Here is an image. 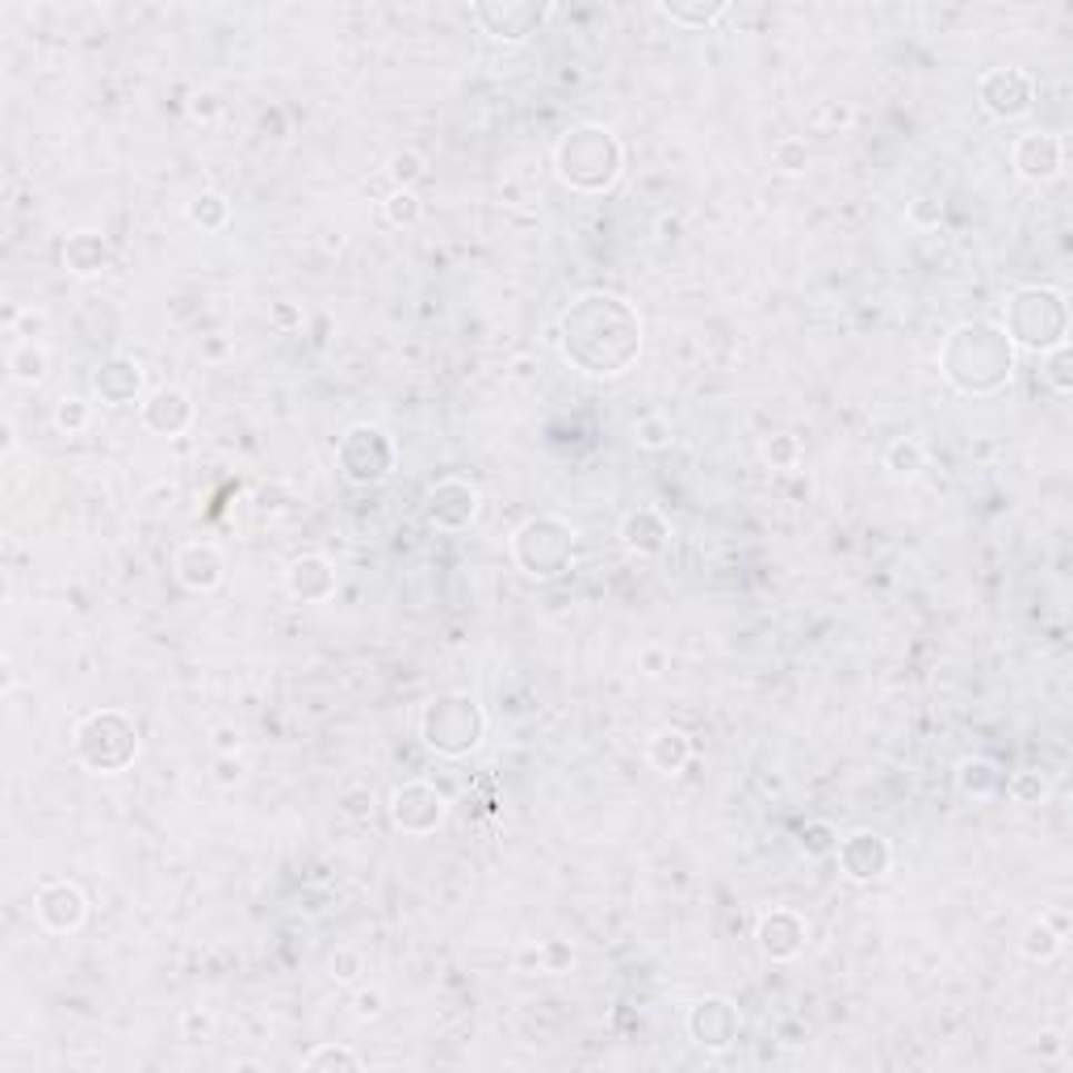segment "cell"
<instances>
[{
	"label": "cell",
	"mask_w": 1073,
	"mask_h": 1073,
	"mask_svg": "<svg viewBox=\"0 0 1073 1073\" xmlns=\"http://www.w3.org/2000/svg\"><path fill=\"white\" fill-rule=\"evenodd\" d=\"M906 222L918 227V231H935V227L944 222V201L935 198V193H918V198L906 206Z\"/></svg>",
	"instance_id": "7dc6e473"
},
{
	"label": "cell",
	"mask_w": 1073,
	"mask_h": 1073,
	"mask_svg": "<svg viewBox=\"0 0 1073 1073\" xmlns=\"http://www.w3.org/2000/svg\"><path fill=\"white\" fill-rule=\"evenodd\" d=\"M881 466H885L897 483H910V478H918V474L927 470V449H923L918 437H893L890 445H885V454H881Z\"/></svg>",
	"instance_id": "f546056e"
},
{
	"label": "cell",
	"mask_w": 1073,
	"mask_h": 1073,
	"mask_svg": "<svg viewBox=\"0 0 1073 1073\" xmlns=\"http://www.w3.org/2000/svg\"><path fill=\"white\" fill-rule=\"evenodd\" d=\"M1019 348L994 319H964L940 345V374L961 399H994L1015 378Z\"/></svg>",
	"instance_id": "7a4b0ae2"
},
{
	"label": "cell",
	"mask_w": 1073,
	"mask_h": 1073,
	"mask_svg": "<svg viewBox=\"0 0 1073 1073\" xmlns=\"http://www.w3.org/2000/svg\"><path fill=\"white\" fill-rule=\"evenodd\" d=\"M386 177H390V189H416L428 177V156L416 151V147H399L386 160Z\"/></svg>",
	"instance_id": "1f68e13d"
},
{
	"label": "cell",
	"mask_w": 1073,
	"mask_h": 1073,
	"mask_svg": "<svg viewBox=\"0 0 1073 1073\" xmlns=\"http://www.w3.org/2000/svg\"><path fill=\"white\" fill-rule=\"evenodd\" d=\"M755 944L764 952V961L772 964H788L797 961L805 944H809V923L805 914L793 906H772L767 914H759L755 923Z\"/></svg>",
	"instance_id": "e0dca14e"
},
{
	"label": "cell",
	"mask_w": 1073,
	"mask_h": 1073,
	"mask_svg": "<svg viewBox=\"0 0 1073 1073\" xmlns=\"http://www.w3.org/2000/svg\"><path fill=\"white\" fill-rule=\"evenodd\" d=\"M655 13L679 30H713L729 13L726 0H658Z\"/></svg>",
	"instance_id": "484cf974"
},
{
	"label": "cell",
	"mask_w": 1073,
	"mask_h": 1073,
	"mask_svg": "<svg viewBox=\"0 0 1073 1073\" xmlns=\"http://www.w3.org/2000/svg\"><path fill=\"white\" fill-rule=\"evenodd\" d=\"M336 809H340L348 822H369L374 814H378V793H374L365 781L345 784L340 797H336Z\"/></svg>",
	"instance_id": "60d3db41"
},
{
	"label": "cell",
	"mask_w": 1073,
	"mask_h": 1073,
	"mask_svg": "<svg viewBox=\"0 0 1073 1073\" xmlns=\"http://www.w3.org/2000/svg\"><path fill=\"white\" fill-rule=\"evenodd\" d=\"M554 172L570 193L600 198L625 177V143L604 122H575L554 143Z\"/></svg>",
	"instance_id": "3957f363"
},
{
	"label": "cell",
	"mask_w": 1073,
	"mask_h": 1073,
	"mask_svg": "<svg viewBox=\"0 0 1073 1073\" xmlns=\"http://www.w3.org/2000/svg\"><path fill=\"white\" fill-rule=\"evenodd\" d=\"M637 672L646 675V679H663V675L672 672V650H667L663 642L642 646V650H637Z\"/></svg>",
	"instance_id": "681fc988"
},
{
	"label": "cell",
	"mask_w": 1073,
	"mask_h": 1073,
	"mask_svg": "<svg viewBox=\"0 0 1073 1073\" xmlns=\"http://www.w3.org/2000/svg\"><path fill=\"white\" fill-rule=\"evenodd\" d=\"M684 1027H688V1040L696 1049L726 1053V1049H734V1040L743 1036V1011L726 994H705V999H696L688 1006Z\"/></svg>",
	"instance_id": "4fadbf2b"
},
{
	"label": "cell",
	"mask_w": 1073,
	"mask_h": 1073,
	"mask_svg": "<svg viewBox=\"0 0 1073 1073\" xmlns=\"http://www.w3.org/2000/svg\"><path fill=\"white\" fill-rule=\"evenodd\" d=\"M177 1032H181L185 1044H206V1040L215 1036V1015H210L206 1006H185L181 1015H177Z\"/></svg>",
	"instance_id": "7bdbcfd3"
},
{
	"label": "cell",
	"mask_w": 1073,
	"mask_h": 1073,
	"mask_svg": "<svg viewBox=\"0 0 1073 1073\" xmlns=\"http://www.w3.org/2000/svg\"><path fill=\"white\" fill-rule=\"evenodd\" d=\"M1002 788H1006V797L1015 801V805H1023V809H1032V805H1044V801L1053 797V781H1049L1044 772H1036V767H1027V772H1015V776L1002 784Z\"/></svg>",
	"instance_id": "8d00e7d4"
},
{
	"label": "cell",
	"mask_w": 1073,
	"mask_h": 1073,
	"mask_svg": "<svg viewBox=\"0 0 1073 1073\" xmlns=\"http://www.w3.org/2000/svg\"><path fill=\"white\" fill-rule=\"evenodd\" d=\"M63 269L72 277H80V281H92V277H101L106 269H110V239L101 236V231H72V236L63 239Z\"/></svg>",
	"instance_id": "603a6c76"
},
{
	"label": "cell",
	"mask_w": 1073,
	"mask_h": 1073,
	"mask_svg": "<svg viewBox=\"0 0 1073 1073\" xmlns=\"http://www.w3.org/2000/svg\"><path fill=\"white\" fill-rule=\"evenodd\" d=\"M399 466V445L382 424H348L336 440V474L348 487H382Z\"/></svg>",
	"instance_id": "ba28073f"
},
{
	"label": "cell",
	"mask_w": 1073,
	"mask_h": 1073,
	"mask_svg": "<svg viewBox=\"0 0 1073 1073\" xmlns=\"http://www.w3.org/2000/svg\"><path fill=\"white\" fill-rule=\"evenodd\" d=\"M999 328L1015 348L1044 357L1049 348L1070 345V298L1061 286H1019L1002 302Z\"/></svg>",
	"instance_id": "8992f818"
},
{
	"label": "cell",
	"mask_w": 1073,
	"mask_h": 1073,
	"mask_svg": "<svg viewBox=\"0 0 1073 1073\" xmlns=\"http://www.w3.org/2000/svg\"><path fill=\"white\" fill-rule=\"evenodd\" d=\"M855 122V106L852 101H814L809 106V113H805V127L814 130V135H822V139H831V135H843V130Z\"/></svg>",
	"instance_id": "4dcf8cb0"
},
{
	"label": "cell",
	"mask_w": 1073,
	"mask_h": 1073,
	"mask_svg": "<svg viewBox=\"0 0 1073 1073\" xmlns=\"http://www.w3.org/2000/svg\"><path fill=\"white\" fill-rule=\"evenodd\" d=\"M172 575L181 583L185 592L193 596H210L219 592L222 579H227V558L215 542H185L177 554H172Z\"/></svg>",
	"instance_id": "ffe728a7"
},
{
	"label": "cell",
	"mask_w": 1073,
	"mask_h": 1073,
	"mask_svg": "<svg viewBox=\"0 0 1073 1073\" xmlns=\"http://www.w3.org/2000/svg\"><path fill=\"white\" fill-rule=\"evenodd\" d=\"M809 165H814V151H809V143L801 135H784V139L772 143V168L781 177H805Z\"/></svg>",
	"instance_id": "836d02e7"
},
{
	"label": "cell",
	"mask_w": 1073,
	"mask_h": 1073,
	"mask_svg": "<svg viewBox=\"0 0 1073 1073\" xmlns=\"http://www.w3.org/2000/svg\"><path fill=\"white\" fill-rule=\"evenodd\" d=\"M1011 168L1019 181L1053 185L1065 172V139L1049 130H1027L1011 143Z\"/></svg>",
	"instance_id": "2e32d148"
},
{
	"label": "cell",
	"mask_w": 1073,
	"mask_h": 1073,
	"mask_svg": "<svg viewBox=\"0 0 1073 1073\" xmlns=\"http://www.w3.org/2000/svg\"><path fill=\"white\" fill-rule=\"evenodd\" d=\"M382 219L386 227H395V231L416 227V222L424 219V198H419L416 189H390L382 198Z\"/></svg>",
	"instance_id": "d590c367"
},
{
	"label": "cell",
	"mask_w": 1073,
	"mask_h": 1073,
	"mask_svg": "<svg viewBox=\"0 0 1073 1073\" xmlns=\"http://www.w3.org/2000/svg\"><path fill=\"white\" fill-rule=\"evenodd\" d=\"M143 386H147L143 361H139V357H127V352H113V357H106V361L92 369V399L101 403V407H110V411L143 399Z\"/></svg>",
	"instance_id": "ac0fdd59"
},
{
	"label": "cell",
	"mask_w": 1073,
	"mask_h": 1073,
	"mask_svg": "<svg viewBox=\"0 0 1073 1073\" xmlns=\"http://www.w3.org/2000/svg\"><path fill=\"white\" fill-rule=\"evenodd\" d=\"M231 1070H265V1061H231Z\"/></svg>",
	"instance_id": "6125c7cd"
},
{
	"label": "cell",
	"mask_w": 1073,
	"mask_h": 1073,
	"mask_svg": "<svg viewBox=\"0 0 1073 1073\" xmlns=\"http://www.w3.org/2000/svg\"><path fill=\"white\" fill-rule=\"evenodd\" d=\"M679 231H684L679 215H663V219H658V239H679Z\"/></svg>",
	"instance_id": "680465c9"
},
{
	"label": "cell",
	"mask_w": 1073,
	"mask_h": 1073,
	"mask_svg": "<svg viewBox=\"0 0 1073 1073\" xmlns=\"http://www.w3.org/2000/svg\"><path fill=\"white\" fill-rule=\"evenodd\" d=\"M51 374V352L42 340H18L9 348V378L21 386H42Z\"/></svg>",
	"instance_id": "4316f807"
},
{
	"label": "cell",
	"mask_w": 1073,
	"mask_h": 1073,
	"mask_svg": "<svg viewBox=\"0 0 1073 1073\" xmlns=\"http://www.w3.org/2000/svg\"><path fill=\"white\" fill-rule=\"evenodd\" d=\"M1044 918H1049V923H1053V927L1061 931V935H1070V918H1065L1061 910H1044Z\"/></svg>",
	"instance_id": "91938a15"
},
{
	"label": "cell",
	"mask_w": 1073,
	"mask_h": 1073,
	"mask_svg": "<svg viewBox=\"0 0 1073 1073\" xmlns=\"http://www.w3.org/2000/svg\"><path fill=\"white\" fill-rule=\"evenodd\" d=\"M201 357H227V340H206V345H201Z\"/></svg>",
	"instance_id": "94428289"
},
{
	"label": "cell",
	"mask_w": 1073,
	"mask_h": 1073,
	"mask_svg": "<svg viewBox=\"0 0 1073 1073\" xmlns=\"http://www.w3.org/2000/svg\"><path fill=\"white\" fill-rule=\"evenodd\" d=\"M281 583H286V596L294 604H328L336 596V587H340L336 563L328 554H298V558H290Z\"/></svg>",
	"instance_id": "44dd1931"
},
{
	"label": "cell",
	"mask_w": 1073,
	"mask_h": 1073,
	"mask_svg": "<svg viewBox=\"0 0 1073 1073\" xmlns=\"http://www.w3.org/2000/svg\"><path fill=\"white\" fill-rule=\"evenodd\" d=\"M692 734L679 726H663L650 734V743H646V764L655 767L658 776H679L684 767L692 764Z\"/></svg>",
	"instance_id": "cb8c5ba5"
},
{
	"label": "cell",
	"mask_w": 1073,
	"mask_h": 1073,
	"mask_svg": "<svg viewBox=\"0 0 1073 1073\" xmlns=\"http://www.w3.org/2000/svg\"><path fill=\"white\" fill-rule=\"evenodd\" d=\"M361 973H365V956L357 952V947H336L331 952V961H328V977L331 982H340V985H357L361 982Z\"/></svg>",
	"instance_id": "ee69618b"
},
{
	"label": "cell",
	"mask_w": 1073,
	"mask_h": 1073,
	"mask_svg": "<svg viewBox=\"0 0 1073 1073\" xmlns=\"http://www.w3.org/2000/svg\"><path fill=\"white\" fill-rule=\"evenodd\" d=\"M198 419V403L185 386H156L139 403V424L156 437H185Z\"/></svg>",
	"instance_id": "d6986e66"
},
{
	"label": "cell",
	"mask_w": 1073,
	"mask_h": 1073,
	"mask_svg": "<svg viewBox=\"0 0 1073 1073\" xmlns=\"http://www.w3.org/2000/svg\"><path fill=\"white\" fill-rule=\"evenodd\" d=\"M416 734L440 759H466L487 743V709L474 692L449 688L428 696L416 713Z\"/></svg>",
	"instance_id": "277c9868"
},
{
	"label": "cell",
	"mask_w": 1073,
	"mask_h": 1073,
	"mask_svg": "<svg viewBox=\"0 0 1073 1073\" xmlns=\"http://www.w3.org/2000/svg\"><path fill=\"white\" fill-rule=\"evenodd\" d=\"M801 855H809V860H826V855H835L838 847V826L826 818H814L801 826Z\"/></svg>",
	"instance_id": "b9f144b4"
},
{
	"label": "cell",
	"mask_w": 1073,
	"mask_h": 1073,
	"mask_svg": "<svg viewBox=\"0 0 1073 1073\" xmlns=\"http://www.w3.org/2000/svg\"><path fill=\"white\" fill-rule=\"evenodd\" d=\"M977 106L994 122H1019L1036 106V80L1023 68H985L977 76Z\"/></svg>",
	"instance_id": "7c38bea8"
},
{
	"label": "cell",
	"mask_w": 1073,
	"mask_h": 1073,
	"mask_svg": "<svg viewBox=\"0 0 1073 1073\" xmlns=\"http://www.w3.org/2000/svg\"><path fill=\"white\" fill-rule=\"evenodd\" d=\"M1002 784H1006V776H1002V767L994 764L990 755H968V759L956 764V788H961V797L994 801L1002 793Z\"/></svg>",
	"instance_id": "d4e9b609"
},
{
	"label": "cell",
	"mask_w": 1073,
	"mask_h": 1073,
	"mask_svg": "<svg viewBox=\"0 0 1073 1073\" xmlns=\"http://www.w3.org/2000/svg\"><path fill=\"white\" fill-rule=\"evenodd\" d=\"M675 440V424L663 411H650V416L634 419V445L642 449V454H663V449H672Z\"/></svg>",
	"instance_id": "74e56055"
},
{
	"label": "cell",
	"mask_w": 1073,
	"mask_h": 1073,
	"mask_svg": "<svg viewBox=\"0 0 1073 1073\" xmlns=\"http://www.w3.org/2000/svg\"><path fill=\"white\" fill-rule=\"evenodd\" d=\"M244 772H248V767H244L239 755H219V759H215V781H219L222 788H236V784L244 781Z\"/></svg>",
	"instance_id": "11a10c76"
},
{
	"label": "cell",
	"mask_w": 1073,
	"mask_h": 1073,
	"mask_svg": "<svg viewBox=\"0 0 1073 1073\" xmlns=\"http://www.w3.org/2000/svg\"><path fill=\"white\" fill-rule=\"evenodd\" d=\"M558 4L549 0H474L470 21L499 47H525L533 34H542Z\"/></svg>",
	"instance_id": "9c48e42d"
},
{
	"label": "cell",
	"mask_w": 1073,
	"mask_h": 1073,
	"mask_svg": "<svg viewBox=\"0 0 1073 1073\" xmlns=\"http://www.w3.org/2000/svg\"><path fill=\"white\" fill-rule=\"evenodd\" d=\"M1040 378L1053 386L1061 399H1065V395H1073V352H1070V345H1056V348H1049V352L1040 357Z\"/></svg>",
	"instance_id": "ab89813d"
},
{
	"label": "cell",
	"mask_w": 1073,
	"mask_h": 1073,
	"mask_svg": "<svg viewBox=\"0 0 1073 1073\" xmlns=\"http://www.w3.org/2000/svg\"><path fill=\"white\" fill-rule=\"evenodd\" d=\"M516 968H520V973H542V947H537V944H525V947H520V956H516Z\"/></svg>",
	"instance_id": "6f0895ef"
},
{
	"label": "cell",
	"mask_w": 1073,
	"mask_h": 1073,
	"mask_svg": "<svg viewBox=\"0 0 1073 1073\" xmlns=\"http://www.w3.org/2000/svg\"><path fill=\"white\" fill-rule=\"evenodd\" d=\"M51 424H56L59 437H80V433H89L92 403L80 399V395H63V399L56 403V411H51Z\"/></svg>",
	"instance_id": "f35d334b"
},
{
	"label": "cell",
	"mask_w": 1073,
	"mask_h": 1073,
	"mask_svg": "<svg viewBox=\"0 0 1073 1073\" xmlns=\"http://www.w3.org/2000/svg\"><path fill=\"white\" fill-rule=\"evenodd\" d=\"M1061 947H1065V935L1040 914V918H1032L1027 927H1023V935H1019V956L1032 964H1049L1061 956Z\"/></svg>",
	"instance_id": "f1b7e54d"
},
{
	"label": "cell",
	"mask_w": 1073,
	"mask_h": 1073,
	"mask_svg": "<svg viewBox=\"0 0 1073 1073\" xmlns=\"http://www.w3.org/2000/svg\"><path fill=\"white\" fill-rule=\"evenodd\" d=\"M9 328H13V336H21V340H42V336H47V315L34 307L9 310Z\"/></svg>",
	"instance_id": "f907efd6"
},
{
	"label": "cell",
	"mask_w": 1073,
	"mask_h": 1073,
	"mask_svg": "<svg viewBox=\"0 0 1073 1073\" xmlns=\"http://www.w3.org/2000/svg\"><path fill=\"white\" fill-rule=\"evenodd\" d=\"M1032 1053L1040 1056V1061H1065V1053H1070V1040H1065V1032H1056V1027H1044L1036 1036V1044H1032Z\"/></svg>",
	"instance_id": "816d5d0a"
},
{
	"label": "cell",
	"mask_w": 1073,
	"mask_h": 1073,
	"mask_svg": "<svg viewBox=\"0 0 1073 1073\" xmlns=\"http://www.w3.org/2000/svg\"><path fill=\"white\" fill-rule=\"evenodd\" d=\"M210 746H215L219 755H236L239 746H244V729H239L236 722H219V726L210 729Z\"/></svg>",
	"instance_id": "db71d44e"
},
{
	"label": "cell",
	"mask_w": 1073,
	"mask_h": 1073,
	"mask_svg": "<svg viewBox=\"0 0 1073 1073\" xmlns=\"http://www.w3.org/2000/svg\"><path fill=\"white\" fill-rule=\"evenodd\" d=\"M185 219L193 222L198 231H206V236H219V231L231 227V201L215 193V189H201V193L185 201Z\"/></svg>",
	"instance_id": "83f0119b"
},
{
	"label": "cell",
	"mask_w": 1073,
	"mask_h": 1073,
	"mask_svg": "<svg viewBox=\"0 0 1073 1073\" xmlns=\"http://www.w3.org/2000/svg\"><path fill=\"white\" fill-rule=\"evenodd\" d=\"M537 369H542V365L533 361V357H516V361H511V382L533 386L537 382Z\"/></svg>",
	"instance_id": "9f6ffc18"
},
{
	"label": "cell",
	"mask_w": 1073,
	"mask_h": 1073,
	"mask_svg": "<svg viewBox=\"0 0 1073 1073\" xmlns=\"http://www.w3.org/2000/svg\"><path fill=\"white\" fill-rule=\"evenodd\" d=\"M759 457H764V466H772V470L793 474L801 470V461H805V445H801V437H793V433H772V437H764V445H759Z\"/></svg>",
	"instance_id": "d6a6232c"
},
{
	"label": "cell",
	"mask_w": 1073,
	"mask_h": 1073,
	"mask_svg": "<svg viewBox=\"0 0 1073 1073\" xmlns=\"http://www.w3.org/2000/svg\"><path fill=\"white\" fill-rule=\"evenodd\" d=\"M386 818H390V826L399 835L428 838L437 835L445 818H449V797L433 781H403L386 797Z\"/></svg>",
	"instance_id": "30bf717a"
},
{
	"label": "cell",
	"mask_w": 1073,
	"mask_h": 1073,
	"mask_svg": "<svg viewBox=\"0 0 1073 1073\" xmlns=\"http://www.w3.org/2000/svg\"><path fill=\"white\" fill-rule=\"evenodd\" d=\"M483 516V491L461 474H445L424 491V525L437 533H466Z\"/></svg>",
	"instance_id": "8fae6325"
},
{
	"label": "cell",
	"mask_w": 1073,
	"mask_h": 1073,
	"mask_svg": "<svg viewBox=\"0 0 1073 1073\" xmlns=\"http://www.w3.org/2000/svg\"><path fill=\"white\" fill-rule=\"evenodd\" d=\"M835 860L852 885H876V881H885L893 868V843L881 835V831L860 826V831L838 835Z\"/></svg>",
	"instance_id": "5bb4252c"
},
{
	"label": "cell",
	"mask_w": 1073,
	"mask_h": 1073,
	"mask_svg": "<svg viewBox=\"0 0 1073 1073\" xmlns=\"http://www.w3.org/2000/svg\"><path fill=\"white\" fill-rule=\"evenodd\" d=\"M302 1070L307 1073H336V1070L357 1073V1070H365V1061H361V1053H352L348 1044H319V1049H310V1053L302 1056Z\"/></svg>",
	"instance_id": "e575fe53"
},
{
	"label": "cell",
	"mask_w": 1073,
	"mask_h": 1073,
	"mask_svg": "<svg viewBox=\"0 0 1073 1073\" xmlns=\"http://www.w3.org/2000/svg\"><path fill=\"white\" fill-rule=\"evenodd\" d=\"M348 1006H352L357 1023H378L386 1015V990L382 985H357V994H352Z\"/></svg>",
	"instance_id": "f6af8a7d"
},
{
	"label": "cell",
	"mask_w": 1073,
	"mask_h": 1073,
	"mask_svg": "<svg viewBox=\"0 0 1073 1073\" xmlns=\"http://www.w3.org/2000/svg\"><path fill=\"white\" fill-rule=\"evenodd\" d=\"M34 918L47 935H76L89 923V897L68 876L42 881L34 893Z\"/></svg>",
	"instance_id": "9a60e30c"
},
{
	"label": "cell",
	"mask_w": 1073,
	"mask_h": 1073,
	"mask_svg": "<svg viewBox=\"0 0 1073 1073\" xmlns=\"http://www.w3.org/2000/svg\"><path fill=\"white\" fill-rule=\"evenodd\" d=\"M511 566L533 583H558L579 563V528L558 511H537L508 537Z\"/></svg>",
	"instance_id": "5b68a950"
},
{
	"label": "cell",
	"mask_w": 1073,
	"mask_h": 1073,
	"mask_svg": "<svg viewBox=\"0 0 1073 1073\" xmlns=\"http://www.w3.org/2000/svg\"><path fill=\"white\" fill-rule=\"evenodd\" d=\"M549 340L558 345L566 365H575L583 378H620L642 357L646 328L629 298L613 290H583L563 307L558 324L549 328Z\"/></svg>",
	"instance_id": "6da1fadb"
},
{
	"label": "cell",
	"mask_w": 1073,
	"mask_h": 1073,
	"mask_svg": "<svg viewBox=\"0 0 1073 1073\" xmlns=\"http://www.w3.org/2000/svg\"><path fill=\"white\" fill-rule=\"evenodd\" d=\"M222 110H227V106H222V97L215 89H193L189 101H185V113H189L193 122H201V127H215L222 118Z\"/></svg>",
	"instance_id": "bcb514c9"
},
{
	"label": "cell",
	"mask_w": 1073,
	"mask_h": 1073,
	"mask_svg": "<svg viewBox=\"0 0 1073 1073\" xmlns=\"http://www.w3.org/2000/svg\"><path fill=\"white\" fill-rule=\"evenodd\" d=\"M617 537L634 558H663L672 546V520L658 508H629L620 516Z\"/></svg>",
	"instance_id": "7402d4cb"
},
{
	"label": "cell",
	"mask_w": 1073,
	"mask_h": 1073,
	"mask_svg": "<svg viewBox=\"0 0 1073 1073\" xmlns=\"http://www.w3.org/2000/svg\"><path fill=\"white\" fill-rule=\"evenodd\" d=\"M72 751L92 776H122L139 759V722L127 709H92L72 729Z\"/></svg>",
	"instance_id": "52a82bcc"
},
{
	"label": "cell",
	"mask_w": 1073,
	"mask_h": 1073,
	"mask_svg": "<svg viewBox=\"0 0 1073 1073\" xmlns=\"http://www.w3.org/2000/svg\"><path fill=\"white\" fill-rule=\"evenodd\" d=\"M542 973H549V977H566L570 968H575V947H570V940H542Z\"/></svg>",
	"instance_id": "c3c4849f"
},
{
	"label": "cell",
	"mask_w": 1073,
	"mask_h": 1073,
	"mask_svg": "<svg viewBox=\"0 0 1073 1073\" xmlns=\"http://www.w3.org/2000/svg\"><path fill=\"white\" fill-rule=\"evenodd\" d=\"M269 324H274L281 336H290V331H302L307 315H302L298 302H274V307H269Z\"/></svg>",
	"instance_id": "f5cc1de1"
}]
</instances>
